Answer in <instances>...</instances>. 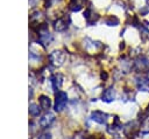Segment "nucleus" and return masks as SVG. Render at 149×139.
Returning <instances> with one entry per match:
<instances>
[{
  "mask_svg": "<svg viewBox=\"0 0 149 139\" xmlns=\"http://www.w3.org/2000/svg\"><path fill=\"white\" fill-rule=\"evenodd\" d=\"M66 60V54L63 50H54L52 53H50L49 55V61L52 65L55 67H61L64 64Z\"/></svg>",
  "mask_w": 149,
  "mask_h": 139,
  "instance_id": "1",
  "label": "nucleus"
},
{
  "mask_svg": "<svg viewBox=\"0 0 149 139\" xmlns=\"http://www.w3.org/2000/svg\"><path fill=\"white\" fill-rule=\"evenodd\" d=\"M68 103V95L64 91H58L56 93V99H55V110L61 112Z\"/></svg>",
  "mask_w": 149,
  "mask_h": 139,
  "instance_id": "2",
  "label": "nucleus"
},
{
  "mask_svg": "<svg viewBox=\"0 0 149 139\" xmlns=\"http://www.w3.org/2000/svg\"><path fill=\"white\" fill-rule=\"evenodd\" d=\"M69 27V18H58L57 20H55L54 22V29L56 32H64Z\"/></svg>",
  "mask_w": 149,
  "mask_h": 139,
  "instance_id": "3",
  "label": "nucleus"
},
{
  "mask_svg": "<svg viewBox=\"0 0 149 139\" xmlns=\"http://www.w3.org/2000/svg\"><path fill=\"white\" fill-rule=\"evenodd\" d=\"M91 119L98 124H106L108 119V114L101 111H93L91 113Z\"/></svg>",
  "mask_w": 149,
  "mask_h": 139,
  "instance_id": "4",
  "label": "nucleus"
},
{
  "mask_svg": "<svg viewBox=\"0 0 149 139\" xmlns=\"http://www.w3.org/2000/svg\"><path fill=\"white\" fill-rule=\"evenodd\" d=\"M137 131V123L136 121H132V123H128L127 125H125L123 127V133L127 138H133L135 135Z\"/></svg>",
  "mask_w": 149,
  "mask_h": 139,
  "instance_id": "5",
  "label": "nucleus"
},
{
  "mask_svg": "<svg viewBox=\"0 0 149 139\" xmlns=\"http://www.w3.org/2000/svg\"><path fill=\"white\" fill-rule=\"evenodd\" d=\"M84 18H85L87 25H93L94 22L98 21L99 15H98L97 13H94V11H92L91 8H87V9L84 12Z\"/></svg>",
  "mask_w": 149,
  "mask_h": 139,
  "instance_id": "6",
  "label": "nucleus"
},
{
  "mask_svg": "<svg viewBox=\"0 0 149 139\" xmlns=\"http://www.w3.org/2000/svg\"><path fill=\"white\" fill-rule=\"evenodd\" d=\"M85 42V48L87 51L90 53H93V51H98L102 46L100 44V42H97V41H92L91 39H85L84 40Z\"/></svg>",
  "mask_w": 149,
  "mask_h": 139,
  "instance_id": "7",
  "label": "nucleus"
},
{
  "mask_svg": "<svg viewBox=\"0 0 149 139\" xmlns=\"http://www.w3.org/2000/svg\"><path fill=\"white\" fill-rule=\"evenodd\" d=\"M101 99L102 102L105 103H112L114 99H115V90L113 86L106 89L104 92H102V96H101Z\"/></svg>",
  "mask_w": 149,
  "mask_h": 139,
  "instance_id": "8",
  "label": "nucleus"
},
{
  "mask_svg": "<svg viewBox=\"0 0 149 139\" xmlns=\"http://www.w3.org/2000/svg\"><path fill=\"white\" fill-rule=\"evenodd\" d=\"M134 65H135V69H136V70L143 71V70H147V69H148V67H149V61H148L146 57L141 56V57H137V58H136V61L134 62Z\"/></svg>",
  "mask_w": 149,
  "mask_h": 139,
  "instance_id": "9",
  "label": "nucleus"
},
{
  "mask_svg": "<svg viewBox=\"0 0 149 139\" xmlns=\"http://www.w3.org/2000/svg\"><path fill=\"white\" fill-rule=\"evenodd\" d=\"M52 41V36L51 34L47 30V28L44 27L42 30H40V42L44 46H49L50 42Z\"/></svg>",
  "mask_w": 149,
  "mask_h": 139,
  "instance_id": "10",
  "label": "nucleus"
},
{
  "mask_svg": "<svg viewBox=\"0 0 149 139\" xmlns=\"http://www.w3.org/2000/svg\"><path fill=\"white\" fill-rule=\"evenodd\" d=\"M54 120H55V114L51 112H48L40 119V125L42 127H48L54 123Z\"/></svg>",
  "mask_w": 149,
  "mask_h": 139,
  "instance_id": "11",
  "label": "nucleus"
},
{
  "mask_svg": "<svg viewBox=\"0 0 149 139\" xmlns=\"http://www.w3.org/2000/svg\"><path fill=\"white\" fill-rule=\"evenodd\" d=\"M136 85H137V89L141 91H149V78L137 77L136 78Z\"/></svg>",
  "mask_w": 149,
  "mask_h": 139,
  "instance_id": "12",
  "label": "nucleus"
},
{
  "mask_svg": "<svg viewBox=\"0 0 149 139\" xmlns=\"http://www.w3.org/2000/svg\"><path fill=\"white\" fill-rule=\"evenodd\" d=\"M40 107L42 110H49L50 106H51V99L48 97V96H41L40 97Z\"/></svg>",
  "mask_w": 149,
  "mask_h": 139,
  "instance_id": "13",
  "label": "nucleus"
},
{
  "mask_svg": "<svg viewBox=\"0 0 149 139\" xmlns=\"http://www.w3.org/2000/svg\"><path fill=\"white\" fill-rule=\"evenodd\" d=\"M51 84H52V88L56 90V89H59L61 88V85H62V83H63V76L62 75H59V74H57V75H54L52 77H51Z\"/></svg>",
  "mask_w": 149,
  "mask_h": 139,
  "instance_id": "14",
  "label": "nucleus"
},
{
  "mask_svg": "<svg viewBox=\"0 0 149 139\" xmlns=\"http://www.w3.org/2000/svg\"><path fill=\"white\" fill-rule=\"evenodd\" d=\"M119 19L116 18V16H113V15H111V16H108L106 20H105V23L107 25V26H109V27H113V26H118L119 25Z\"/></svg>",
  "mask_w": 149,
  "mask_h": 139,
  "instance_id": "15",
  "label": "nucleus"
},
{
  "mask_svg": "<svg viewBox=\"0 0 149 139\" xmlns=\"http://www.w3.org/2000/svg\"><path fill=\"white\" fill-rule=\"evenodd\" d=\"M30 20H31V21H36L37 23H40V22L43 20V15H42L41 12L36 11V12H34V13L30 15Z\"/></svg>",
  "mask_w": 149,
  "mask_h": 139,
  "instance_id": "16",
  "label": "nucleus"
},
{
  "mask_svg": "<svg viewBox=\"0 0 149 139\" xmlns=\"http://www.w3.org/2000/svg\"><path fill=\"white\" fill-rule=\"evenodd\" d=\"M29 113L31 116H38L40 114V109L36 104H30L29 105Z\"/></svg>",
  "mask_w": 149,
  "mask_h": 139,
  "instance_id": "17",
  "label": "nucleus"
},
{
  "mask_svg": "<svg viewBox=\"0 0 149 139\" xmlns=\"http://www.w3.org/2000/svg\"><path fill=\"white\" fill-rule=\"evenodd\" d=\"M37 139H51V134L48 133V132H45V133H42L41 135H38Z\"/></svg>",
  "mask_w": 149,
  "mask_h": 139,
  "instance_id": "18",
  "label": "nucleus"
},
{
  "mask_svg": "<svg viewBox=\"0 0 149 139\" xmlns=\"http://www.w3.org/2000/svg\"><path fill=\"white\" fill-rule=\"evenodd\" d=\"M37 1H38V0H29V4H30V6H35Z\"/></svg>",
  "mask_w": 149,
  "mask_h": 139,
  "instance_id": "19",
  "label": "nucleus"
},
{
  "mask_svg": "<svg viewBox=\"0 0 149 139\" xmlns=\"http://www.w3.org/2000/svg\"><path fill=\"white\" fill-rule=\"evenodd\" d=\"M148 78H149V72H148Z\"/></svg>",
  "mask_w": 149,
  "mask_h": 139,
  "instance_id": "20",
  "label": "nucleus"
}]
</instances>
